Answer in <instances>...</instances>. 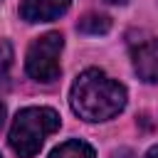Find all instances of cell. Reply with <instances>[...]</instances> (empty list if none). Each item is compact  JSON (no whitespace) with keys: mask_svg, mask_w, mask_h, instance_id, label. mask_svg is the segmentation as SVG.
Returning <instances> with one entry per match:
<instances>
[{"mask_svg":"<svg viewBox=\"0 0 158 158\" xmlns=\"http://www.w3.org/2000/svg\"><path fill=\"white\" fill-rule=\"evenodd\" d=\"M69 10V0H22L20 17L25 22H49Z\"/></svg>","mask_w":158,"mask_h":158,"instance_id":"277c9868","label":"cell"},{"mask_svg":"<svg viewBox=\"0 0 158 158\" xmlns=\"http://www.w3.org/2000/svg\"><path fill=\"white\" fill-rule=\"evenodd\" d=\"M10 67H12V47L7 40H0V79L7 77Z\"/></svg>","mask_w":158,"mask_h":158,"instance_id":"ba28073f","label":"cell"},{"mask_svg":"<svg viewBox=\"0 0 158 158\" xmlns=\"http://www.w3.org/2000/svg\"><path fill=\"white\" fill-rule=\"evenodd\" d=\"M69 101L79 118L106 121L126 106V89L101 69H86L72 84Z\"/></svg>","mask_w":158,"mask_h":158,"instance_id":"6da1fadb","label":"cell"},{"mask_svg":"<svg viewBox=\"0 0 158 158\" xmlns=\"http://www.w3.org/2000/svg\"><path fill=\"white\" fill-rule=\"evenodd\" d=\"M2 121H5V106H2V101H0V126H2Z\"/></svg>","mask_w":158,"mask_h":158,"instance_id":"8fae6325","label":"cell"},{"mask_svg":"<svg viewBox=\"0 0 158 158\" xmlns=\"http://www.w3.org/2000/svg\"><path fill=\"white\" fill-rule=\"evenodd\" d=\"M49 158H96V156H94V148L86 141L74 138V141H64L62 146H57L49 153Z\"/></svg>","mask_w":158,"mask_h":158,"instance_id":"8992f818","label":"cell"},{"mask_svg":"<svg viewBox=\"0 0 158 158\" xmlns=\"http://www.w3.org/2000/svg\"><path fill=\"white\" fill-rule=\"evenodd\" d=\"M59 128V114L47 106L22 109L10 128V148L20 158H32L40 153L44 138Z\"/></svg>","mask_w":158,"mask_h":158,"instance_id":"7a4b0ae2","label":"cell"},{"mask_svg":"<svg viewBox=\"0 0 158 158\" xmlns=\"http://www.w3.org/2000/svg\"><path fill=\"white\" fill-rule=\"evenodd\" d=\"M62 47H64V37L59 32H47V35L37 37L27 49V59H25L27 74L42 84L54 81L62 72V67H59Z\"/></svg>","mask_w":158,"mask_h":158,"instance_id":"3957f363","label":"cell"},{"mask_svg":"<svg viewBox=\"0 0 158 158\" xmlns=\"http://www.w3.org/2000/svg\"><path fill=\"white\" fill-rule=\"evenodd\" d=\"M77 30L84 32V35H106L111 30V20L106 15H99V12H89L84 15L79 22H77Z\"/></svg>","mask_w":158,"mask_h":158,"instance_id":"52a82bcc","label":"cell"},{"mask_svg":"<svg viewBox=\"0 0 158 158\" xmlns=\"http://www.w3.org/2000/svg\"><path fill=\"white\" fill-rule=\"evenodd\" d=\"M131 57H133V69H136L138 79L156 84L158 81V37L141 42Z\"/></svg>","mask_w":158,"mask_h":158,"instance_id":"5b68a950","label":"cell"},{"mask_svg":"<svg viewBox=\"0 0 158 158\" xmlns=\"http://www.w3.org/2000/svg\"><path fill=\"white\" fill-rule=\"evenodd\" d=\"M146 158H158V146H153V148L146 153Z\"/></svg>","mask_w":158,"mask_h":158,"instance_id":"30bf717a","label":"cell"},{"mask_svg":"<svg viewBox=\"0 0 158 158\" xmlns=\"http://www.w3.org/2000/svg\"><path fill=\"white\" fill-rule=\"evenodd\" d=\"M106 2H126V0H106Z\"/></svg>","mask_w":158,"mask_h":158,"instance_id":"7c38bea8","label":"cell"},{"mask_svg":"<svg viewBox=\"0 0 158 158\" xmlns=\"http://www.w3.org/2000/svg\"><path fill=\"white\" fill-rule=\"evenodd\" d=\"M111 158H136V156H133V151H128V148H118V151L111 153Z\"/></svg>","mask_w":158,"mask_h":158,"instance_id":"9c48e42d","label":"cell"}]
</instances>
